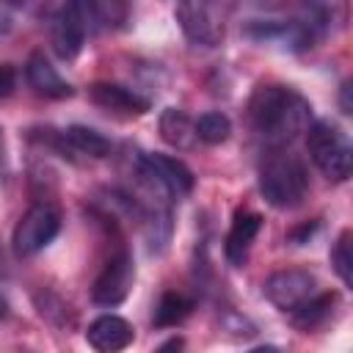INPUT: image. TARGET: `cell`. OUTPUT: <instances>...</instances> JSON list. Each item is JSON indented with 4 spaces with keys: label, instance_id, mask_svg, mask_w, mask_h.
<instances>
[{
    "label": "cell",
    "instance_id": "cell-1",
    "mask_svg": "<svg viewBox=\"0 0 353 353\" xmlns=\"http://www.w3.org/2000/svg\"><path fill=\"white\" fill-rule=\"evenodd\" d=\"M248 124L268 149L290 146L312 124V105L290 85H259L248 99Z\"/></svg>",
    "mask_w": 353,
    "mask_h": 353
},
{
    "label": "cell",
    "instance_id": "cell-2",
    "mask_svg": "<svg viewBox=\"0 0 353 353\" xmlns=\"http://www.w3.org/2000/svg\"><path fill=\"white\" fill-rule=\"evenodd\" d=\"M259 193L276 210L298 207L309 193V171L303 160L287 149H270L259 168Z\"/></svg>",
    "mask_w": 353,
    "mask_h": 353
},
{
    "label": "cell",
    "instance_id": "cell-3",
    "mask_svg": "<svg viewBox=\"0 0 353 353\" xmlns=\"http://www.w3.org/2000/svg\"><path fill=\"white\" fill-rule=\"evenodd\" d=\"M350 19V0H301L290 19L301 50H309L325 39L339 36Z\"/></svg>",
    "mask_w": 353,
    "mask_h": 353
},
{
    "label": "cell",
    "instance_id": "cell-4",
    "mask_svg": "<svg viewBox=\"0 0 353 353\" xmlns=\"http://www.w3.org/2000/svg\"><path fill=\"white\" fill-rule=\"evenodd\" d=\"M306 149L317 171L331 182H345L353 171V149L347 135L331 121H314L306 127Z\"/></svg>",
    "mask_w": 353,
    "mask_h": 353
},
{
    "label": "cell",
    "instance_id": "cell-5",
    "mask_svg": "<svg viewBox=\"0 0 353 353\" xmlns=\"http://www.w3.org/2000/svg\"><path fill=\"white\" fill-rule=\"evenodd\" d=\"M94 17L88 0H63L50 25V44L61 61H72L80 55L85 36L94 30Z\"/></svg>",
    "mask_w": 353,
    "mask_h": 353
},
{
    "label": "cell",
    "instance_id": "cell-6",
    "mask_svg": "<svg viewBox=\"0 0 353 353\" xmlns=\"http://www.w3.org/2000/svg\"><path fill=\"white\" fill-rule=\"evenodd\" d=\"M176 22L188 41L199 47H215L226 30L223 0H176Z\"/></svg>",
    "mask_w": 353,
    "mask_h": 353
},
{
    "label": "cell",
    "instance_id": "cell-7",
    "mask_svg": "<svg viewBox=\"0 0 353 353\" xmlns=\"http://www.w3.org/2000/svg\"><path fill=\"white\" fill-rule=\"evenodd\" d=\"M61 229V215L50 204H33L14 226V251L19 256H33L44 245L52 243V237Z\"/></svg>",
    "mask_w": 353,
    "mask_h": 353
},
{
    "label": "cell",
    "instance_id": "cell-8",
    "mask_svg": "<svg viewBox=\"0 0 353 353\" xmlns=\"http://www.w3.org/2000/svg\"><path fill=\"white\" fill-rule=\"evenodd\" d=\"M132 281H135V262H132L130 251L119 248L116 254H110V259L97 273L94 287H91V298L99 306H116L130 295Z\"/></svg>",
    "mask_w": 353,
    "mask_h": 353
},
{
    "label": "cell",
    "instance_id": "cell-9",
    "mask_svg": "<svg viewBox=\"0 0 353 353\" xmlns=\"http://www.w3.org/2000/svg\"><path fill=\"white\" fill-rule=\"evenodd\" d=\"M262 292L281 312H292L295 306H301L317 292V279L303 268H287V270L270 273L262 284Z\"/></svg>",
    "mask_w": 353,
    "mask_h": 353
},
{
    "label": "cell",
    "instance_id": "cell-10",
    "mask_svg": "<svg viewBox=\"0 0 353 353\" xmlns=\"http://www.w3.org/2000/svg\"><path fill=\"white\" fill-rule=\"evenodd\" d=\"M88 99L99 108V110H108L113 116H121V119H135V116H143L152 102L138 94L135 88H127V85H119V83H94L88 88Z\"/></svg>",
    "mask_w": 353,
    "mask_h": 353
},
{
    "label": "cell",
    "instance_id": "cell-11",
    "mask_svg": "<svg viewBox=\"0 0 353 353\" xmlns=\"http://www.w3.org/2000/svg\"><path fill=\"white\" fill-rule=\"evenodd\" d=\"M52 146L58 154L69 157V160H102L110 154V141L91 130V127H83V124H72L66 130H61L55 138H52Z\"/></svg>",
    "mask_w": 353,
    "mask_h": 353
},
{
    "label": "cell",
    "instance_id": "cell-12",
    "mask_svg": "<svg viewBox=\"0 0 353 353\" xmlns=\"http://www.w3.org/2000/svg\"><path fill=\"white\" fill-rule=\"evenodd\" d=\"M85 339L99 353H116V350H124L127 345H132L135 331H132V325L124 317H119V314H102V317H97L88 325Z\"/></svg>",
    "mask_w": 353,
    "mask_h": 353
},
{
    "label": "cell",
    "instance_id": "cell-13",
    "mask_svg": "<svg viewBox=\"0 0 353 353\" xmlns=\"http://www.w3.org/2000/svg\"><path fill=\"white\" fill-rule=\"evenodd\" d=\"M262 229V215L256 212H248V210H240L229 226V234H226V243H223V254L229 259V265L240 268L251 251V243L256 240Z\"/></svg>",
    "mask_w": 353,
    "mask_h": 353
},
{
    "label": "cell",
    "instance_id": "cell-14",
    "mask_svg": "<svg viewBox=\"0 0 353 353\" xmlns=\"http://www.w3.org/2000/svg\"><path fill=\"white\" fill-rule=\"evenodd\" d=\"M25 80L41 97H50V99H66V97H72V85L55 72V66H50V61L41 52H33L28 58V63H25Z\"/></svg>",
    "mask_w": 353,
    "mask_h": 353
},
{
    "label": "cell",
    "instance_id": "cell-15",
    "mask_svg": "<svg viewBox=\"0 0 353 353\" xmlns=\"http://www.w3.org/2000/svg\"><path fill=\"white\" fill-rule=\"evenodd\" d=\"M336 306H339V295H336V292H320V290H317L309 301H303L301 306H295V309L290 312V317H292V325H295V328H301V331L309 334V331L325 325V323L334 317Z\"/></svg>",
    "mask_w": 353,
    "mask_h": 353
},
{
    "label": "cell",
    "instance_id": "cell-16",
    "mask_svg": "<svg viewBox=\"0 0 353 353\" xmlns=\"http://www.w3.org/2000/svg\"><path fill=\"white\" fill-rule=\"evenodd\" d=\"M160 135L174 149H190L199 141L196 138V121L179 108H165L160 113Z\"/></svg>",
    "mask_w": 353,
    "mask_h": 353
},
{
    "label": "cell",
    "instance_id": "cell-17",
    "mask_svg": "<svg viewBox=\"0 0 353 353\" xmlns=\"http://www.w3.org/2000/svg\"><path fill=\"white\" fill-rule=\"evenodd\" d=\"M193 312V301L185 295V292H176V290H165L154 306V314H152V323L157 328H174L179 325L188 314Z\"/></svg>",
    "mask_w": 353,
    "mask_h": 353
},
{
    "label": "cell",
    "instance_id": "cell-18",
    "mask_svg": "<svg viewBox=\"0 0 353 353\" xmlns=\"http://www.w3.org/2000/svg\"><path fill=\"white\" fill-rule=\"evenodd\" d=\"M229 132H232V121L221 110H210V113H204V116L196 119V138L204 141V143H210V146L223 143L229 138Z\"/></svg>",
    "mask_w": 353,
    "mask_h": 353
},
{
    "label": "cell",
    "instance_id": "cell-19",
    "mask_svg": "<svg viewBox=\"0 0 353 353\" xmlns=\"http://www.w3.org/2000/svg\"><path fill=\"white\" fill-rule=\"evenodd\" d=\"M88 8L97 28H116L127 19L130 0H88Z\"/></svg>",
    "mask_w": 353,
    "mask_h": 353
},
{
    "label": "cell",
    "instance_id": "cell-20",
    "mask_svg": "<svg viewBox=\"0 0 353 353\" xmlns=\"http://www.w3.org/2000/svg\"><path fill=\"white\" fill-rule=\"evenodd\" d=\"M331 265L345 287L353 284V254H350V232H342L331 248Z\"/></svg>",
    "mask_w": 353,
    "mask_h": 353
},
{
    "label": "cell",
    "instance_id": "cell-21",
    "mask_svg": "<svg viewBox=\"0 0 353 353\" xmlns=\"http://www.w3.org/2000/svg\"><path fill=\"white\" fill-rule=\"evenodd\" d=\"M17 88V69L11 63H0V99L14 94Z\"/></svg>",
    "mask_w": 353,
    "mask_h": 353
},
{
    "label": "cell",
    "instance_id": "cell-22",
    "mask_svg": "<svg viewBox=\"0 0 353 353\" xmlns=\"http://www.w3.org/2000/svg\"><path fill=\"white\" fill-rule=\"evenodd\" d=\"M314 229H317V223H306V226H301V229L290 232V240H292L295 245H301V243H306V237H309Z\"/></svg>",
    "mask_w": 353,
    "mask_h": 353
},
{
    "label": "cell",
    "instance_id": "cell-23",
    "mask_svg": "<svg viewBox=\"0 0 353 353\" xmlns=\"http://www.w3.org/2000/svg\"><path fill=\"white\" fill-rule=\"evenodd\" d=\"M347 94H350V83H345V85H342V113H350V110H353V108H350Z\"/></svg>",
    "mask_w": 353,
    "mask_h": 353
},
{
    "label": "cell",
    "instance_id": "cell-24",
    "mask_svg": "<svg viewBox=\"0 0 353 353\" xmlns=\"http://www.w3.org/2000/svg\"><path fill=\"white\" fill-rule=\"evenodd\" d=\"M8 317V301L0 295V320H6Z\"/></svg>",
    "mask_w": 353,
    "mask_h": 353
},
{
    "label": "cell",
    "instance_id": "cell-25",
    "mask_svg": "<svg viewBox=\"0 0 353 353\" xmlns=\"http://www.w3.org/2000/svg\"><path fill=\"white\" fill-rule=\"evenodd\" d=\"M6 276H8V268H6V254L0 248V279H6Z\"/></svg>",
    "mask_w": 353,
    "mask_h": 353
},
{
    "label": "cell",
    "instance_id": "cell-26",
    "mask_svg": "<svg viewBox=\"0 0 353 353\" xmlns=\"http://www.w3.org/2000/svg\"><path fill=\"white\" fill-rule=\"evenodd\" d=\"M0 168H6V146H3V135H0Z\"/></svg>",
    "mask_w": 353,
    "mask_h": 353
}]
</instances>
